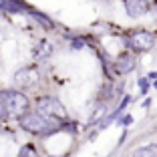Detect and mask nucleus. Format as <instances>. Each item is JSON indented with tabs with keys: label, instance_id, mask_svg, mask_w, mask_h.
I'll return each mask as SVG.
<instances>
[{
	"label": "nucleus",
	"instance_id": "nucleus-9",
	"mask_svg": "<svg viewBox=\"0 0 157 157\" xmlns=\"http://www.w3.org/2000/svg\"><path fill=\"white\" fill-rule=\"evenodd\" d=\"M51 52H52V46L46 40H40V44L36 46V56L38 59H46V56H51Z\"/></svg>",
	"mask_w": 157,
	"mask_h": 157
},
{
	"label": "nucleus",
	"instance_id": "nucleus-5",
	"mask_svg": "<svg viewBox=\"0 0 157 157\" xmlns=\"http://www.w3.org/2000/svg\"><path fill=\"white\" fill-rule=\"evenodd\" d=\"M38 78H40V75L34 67H24L14 75V83L20 85V87H33V85L38 83Z\"/></svg>",
	"mask_w": 157,
	"mask_h": 157
},
{
	"label": "nucleus",
	"instance_id": "nucleus-12",
	"mask_svg": "<svg viewBox=\"0 0 157 157\" xmlns=\"http://www.w3.org/2000/svg\"><path fill=\"white\" fill-rule=\"evenodd\" d=\"M34 153H36V149H34L33 145H24V147L20 149V155L18 157H36Z\"/></svg>",
	"mask_w": 157,
	"mask_h": 157
},
{
	"label": "nucleus",
	"instance_id": "nucleus-20",
	"mask_svg": "<svg viewBox=\"0 0 157 157\" xmlns=\"http://www.w3.org/2000/svg\"><path fill=\"white\" fill-rule=\"evenodd\" d=\"M46 157H56V155H46ZM60 157H63V155H60Z\"/></svg>",
	"mask_w": 157,
	"mask_h": 157
},
{
	"label": "nucleus",
	"instance_id": "nucleus-8",
	"mask_svg": "<svg viewBox=\"0 0 157 157\" xmlns=\"http://www.w3.org/2000/svg\"><path fill=\"white\" fill-rule=\"evenodd\" d=\"M133 157H157V143L135 149V151H133Z\"/></svg>",
	"mask_w": 157,
	"mask_h": 157
},
{
	"label": "nucleus",
	"instance_id": "nucleus-7",
	"mask_svg": "<svg viewBox=\"0 0 157 157\" xmlns=\"http://www.w3.org/2000/svg\"><path fill=\"white\" fill-rule=\"evenodd\" d=\"M135 69V56H131V55H121L119 59H117V63H115V71L119 75H127V73H131V71Z\"/></svg>",
	"mask_w": 157,
	"mask_h": 157
},
{
	"label": "nucleus",
	"instance_id": "nucleus-16",
	"mask_svg": "<svg viewBox=\"0 0 157 157\" xmlns=\"http://www.w3.org/2000/svg\"><path fill=\"white\" fill-rule=\"evenodd\" d=\"M83 44H85V42H81V38H75V42H71L73 48H83Z\"/></svg>",
	"mask_w": 157,
	"mask_h": 157
},
{
	"label": "nucleus",
	"instance_id": "nucleus-1",
	"mask_svg": "<svg viewBox=\"0 0 157 157\" xmlns=\"http://www.w3.org/2000/svg\"><path fill=\"white\" fill-rule=\"evenodd\" d=\"M18 123L24 131L33 135H40V137H48L60 129V125L55 123V119H48L40 113H22Z\"/></svg>",
	"mask_w": 157,
	"mask_h": 157
},
{
	"label": "nucleus",
	"instance_id": "nucleus-18",
	"mask_svg": "<svg viewBox=\"0 0 157 157\" xmlns=\"http://www.w3.org/2000/svg\"><path fill=\"white\" fill-rule=\"evenodd\" d=\"M4 4H6V0H0V10H4Z\"/></svg>",
	"mask_w": 157,
	"mask_h": 157
},
{
	"label": "nucleus",
	"instance_id": "nucleus-14",
	"mask_svg": "<svg viewBox=\"0 0 157 157\" xmlns=\"http://www.w3.org/2000/svg\"><path fill=\"white\" fill-rule=\"evenodd\" d=\"M131 121H133V117L125 115V117H121V119H119V125H125V127H127V125H131Z\"/></svg>",
	"mask_w": 157,
	"mask_h": 157
},
{
	"label": "nucleus",
	"instance_id": "nucleus-6",
	"mask_svg": "<svg viewBox=\"0 0 157 157\" xmlns=\"http://www.w3.org/2000/svg\"><path fill=\"white\" fill-rule=\"evenodd\" d=\"M123 2H125V10L131 18H139V16H143L151 10L149 0H123Z\"/></svg>",
	"mask_w": 157,
	"mask_h": 157
},
{
	"label": "nucleus",
	"instance_id": "nucleus-11",
	"mask_svg": "<svg viewBox=\"0 0 157 157\" xmlns=\"http://www.w3.org/2000/svg\"><path fill=\"white\" fill-rule=\"evenodd\" d=\"M111 85H103L101 87V93H99V99H101V101H109V99L113 97V91H111Z\"/></svg>",
	"mask_w": 157,
	"mask_h": 157
},
{
	"label": "nucleus",
	"instance_id": "nucleus-15",
	"mask_svg": "<svg viewBox=\"0 0 157 157\" xmlns=\"http://www.w3.org/2000/svg\"><path fill=\"white\" fill-rule=\"evenodd\" d=\"M139 85H141V91L147 93V89H149V78H141V81H139Z\"/></svg>",
	"mask_w": 157,
	"mask_h": 157
},
{
	"label": "nucleus",
	"instance_id": "nucleus-19",
	"mask_svg": "<svg viewBox=\"0 0 157 157\" xmlns=\"http://www.w3.org/2000/svg\"><path fill=\"white\" fill-rule=\"evenodd\" d=\"M153 87H155V89H157V81H155V83H153Z\"/></svg>",
	"mask_w": 157,
	"mask_h": 157
},
{
	"label": "nucleus",
	"instance_id": "nucleus-3",
	"mask_svg": "<svg viewBox=\"0 0 157 157\" xmlns=\"http://www.w3.org/2000/svg\"><path fill=\"white\" fill-rule=\"evenodd\" d=\"M36 105H38V113L44 115V117H48V119H56V121H60V123L67 119V111H65V107L60 105L59 99L42 97V99L36 101Z\"/></svg>",
	"mask_w": 157,
	"mask_h": 157
},
{
	"label": "nucleus",
	"instance_id": "nucleus-2",
	"mask_svg": "<svg viewBox=\"0 0 157 157\" xmlns=\"http://www.w3.org/2000/svg\"><path fill=\"white\" fill-rule=\"evenodd\" d=\"M0 103L10 117H20L28 111V97L20 91H0Z\"/></svg>",
	"mask_w": 157,
	"mask_h": 157
},
{
	"label": "nucleus",
	"instance_id": "nucleus-13",
	"mask_svg": "<svg viewBox=\"0 0 157 157\" xmlns=\"http://www.w3.org/2000/svg\"><path fill=\"white\" fill-rule=\"evenodd\" d=\"M105 111H107V105H101V107H99V111L95 113V115H93V119L89 121V123H91V125H93V123H97V121L101 119V115H103V113H105Z\"/></svg>",
	"mask_w": 157,
	"mask_h": 157
},
{
	"label": "nucleus",
	"instance_id": "nucleus-4",
	"mask_svg": "<svg viewBox=\"0 0 157 157\" xmlns=\"http://www.w3.org/2000/svg\"><path fill=\"white\" fill-rule=\"evenodd\" d=\"M125 44L131 46L135 52H147L155 46V36L147 30H137L129 38H125Z\"/></svg>",
	"mask_w": 157,
	"mask_h": 157
},
{
	"label": "nucleus",
	"instance_id": "nucleus-17",
	"mask_svg": "<svg viewBox=\"0 0 157 157\" xmlns=\"http://www.w3.org/2000/svg\"><path fill=\"white\" fill-rule=\"evenodd\" d=\"M147 78H149V81H153V78H157V71H153V73H149V75H147Z\"/></svg>",
	"mask_w": 157,
	"mask_h": 157
},
{
	"label": "nucleus",
	"instance_id": "nucleus-10",
	"mask_svg": "<svg viewBox=\"0 0 157 157\" xmlns=\"http://www.w3.org/2000/svg\"><path fill=\"white\" fill-rule=\"evenodd\" d=\"M28 14H33V16H34V18H36V20H38V22H40V24H42V26H44V28H52V20H51V18H48V16H44V14H40V12H36V10H33V8L28 10Z\"/></svg>",
	"mask_w": 157,
	"mask_h": 157
}]
</instances>
